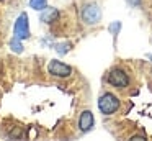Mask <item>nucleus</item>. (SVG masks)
Listing matches in <instances>:
<instances>
[{
  "label": "nucleus",
  "instance_id": "nucleus-1",
  "mask_svg": "<svg viewBox=\"0 0 152 141\" xmlns=\"http://www.w3.org/2000/svg\"><path fill=\"white\" fill-rule=\"evenodd\" d=\"M98 108H100V111H102L103 115L115 113V111L119 108L118 97H116V95H113V94H110V92L103 94L102 97L98 98Z\"/></svg>",
  "mask_w": 152,
  "mask_h": 141
},
{
  "label": "nucleus",
  "instance_id": "nucleus-2",
  "mask_svg": "<svg viewBox=\"0 0 152 141\" xmlns=\"http://www.w3.org/2000/svg\"><path fill=\"white\" fill-rule=\"evenodd\" d=\"M82 20L85 25H96L102 20V8L96 3H87V5H83Z\"/></svg>",
  "mask_w": 152,
  "mask_h": 141
},
{
  "label": "nucleus",
  "instance_id": "nucleus-3",
  "mask_svg": "<svg viewBox=\"0 0 152 141\" xmlns=\"http://www.w3.org/2000/svg\"><path fill=\"white\" fill-rule=\"evenodd\" d=\"M106 80H108V84H111L113 87H116V89H124L129 85V75L126 74L123 69L115 67V69L110 71Z\"/></svg>",
  "mask_w": 152,
  "mask_h": 141
},
{
  "label": "nucleus",
  "instance_id": "nucleus-4",
  "mask_svg": "<svg viewBox=\"0 0 152 141\" xmlns=\"http://www.w3.org/2000/svg\"><path fill=\"white\" fill-rule=\"evenodd\" d=\"M13 36L18 39H28L30 38V23H28V15L26 13H21L17 18L13 26Z\"/></svg>",
  "mask_w": 152,
  "mask_h": 141
},
{
  "label": "nucleus",
  "instance_id": "nucleus-5",
  "mask_svg": "<svg viewBox=\"0 0 152 141\" xmlns=\"http://www.w3.org/2000/svg\"><path fill=\"white\" fill-rule=\"evenodd\" d=\"M48 71H49V74L54 75V77H69V75L72 74L70 66L64 64V62H61V61H56V59L49 62Z\"/></svg>",
  "mask_w": 152,
  "mask_h": 141
},
{
  "label": "nucleus",
  "instance_id": "nucleus-6",
  "mask_svg": "<svg viewBox=\"0 0 152 141\" xmlns=\"http://www.w3.org/2000/svg\"><path fill=\"white\" fill-rule=\"evenodd\" d=\"M93 113L90 110H85V111H82L80 113V118H79V128H80V131H88V130H92V126H93Z\"/></svg>",
  "mask_w": 152,
  "mask_h": 141
},
{
  "label": "nucleus",
  "instance_id": "nucleus-7",
  "mask_svg": "<svg viewBox=\"0 0 152 141\" xmlns=\"http://www.w3.org/2000/svg\"><path fill=\"white\" fill-rule=\"evenodd\" d=\"M57 18H59V12H57V8L46 7V8L41 12V21L46 23V25H51V23L57 21Z\"/></svg>",
  "mask_w": 152,
  "mask_h": 141
},
{
  "label": "nucleus",
  "instance_id": "nucleus-8",
  "mask_svg": "<svg viewBox=\"0 0 152 141\" xmlns=\"http://www.w3.org/2000/svg\"><path fill=\"white\" fill-rule=\"evenodd\" d=\"M30 7L34 10H41L43 12L48 7V0H30Z\"/></svg>",
  "mask_w": 152,
  "mask_h": 141
},
{
  "label": "nucleus",
  "instance_id": "nucleus-9",
  "mask_svg": "<svg viewBox=\"0 0 152 141\" xmlns=\"http://www.w3.org/2000/svg\"><path fill=\"white\" fill-rule=\"evenodd\" d=\"M10 46H12V49H13L15 52H21V51H23V46H21V39L15 38V36H13V39H12Z\"/></svg>",
  "mask_w": 152,
  "mask_h": 141
},
{
  "label": "nucleus",
  "instance_id": "nucleus-10",
  "mask_svg": "<svg viewBox=\"0 0 152 141\" xmlns=\"http://www.w3.org/2000/svg\"><path fill=\"white\" fill-rule=\"evenodd\" d=\"M69 51V44H57V52L59 54H66Z\"/></svg>",
  "mask_w": 152,
  "mask_h": 141
},
{
  "label": "nucleus",
  "instance_id": "nucleus-11",
  "mask_svg": "<svg viewBox=\"0 0 152 141\" xmlns=\"http://www.w3.org/2000/svg\"><path fill=\"white\" fill-rule=\"evenodd\" d=\"M129 141H147L144 136H141V134H136V136H132V138H129Z\"/></svg>",
  "mask_w": 152,
  "mask_h": 141
}]
</instances>
